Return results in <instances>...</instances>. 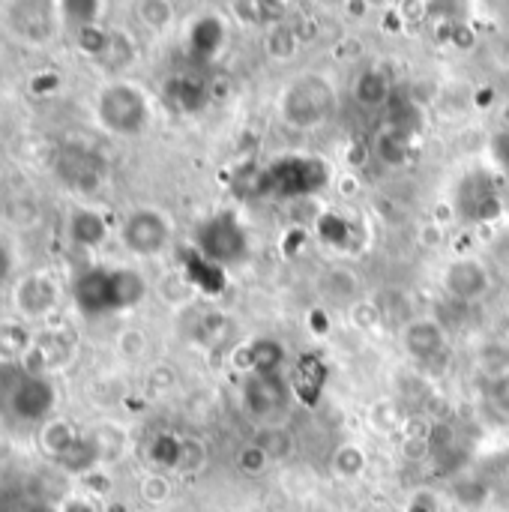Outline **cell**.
Instances as JSON below:
<instances>
[{
    "label": "cell",
    "instance_id": "obj_1",
    "mask_svg": "<svg viewBox=\"0 0 509 512\" xmlns=\"http://www.w3.org/2000/svg\"><path fill=\"white\" fill-rule=\"evenodd\" d=\"M144 279L132 270H87L75 282V300L87 315L129 309L144 297Z\"/></svg>",
    "mask_w": 509,
    "mask_h": 512
},
{
    "label": "cell",
    "instance_id": "obj_2",
    "mask_svg": "<svg viewBox=\"0 0 509 512\" xmlns=\"http://www.w3.org/2000/svg\"><path fill=\"white\" fill-rule=\"evenodd\" d=\"M324 183H327V168L318 159L285 156L258 174L255 192L258 195H276V198H297V195L318 192Z\"/></svg>",
    "mask_w": 509,
    "mask_h": 512
},
{
    "label": "cell",
    "instance_id": "obj_3",
    "mask_svg": "<svg viewBox=\"0 0 509 512\" xmlns=\"http://www.w3.org/2000/svg\"><path fill=\"white\" fill-rule=\"evenodd\" d=\"M282 111L294 126H315L333 111V87L318 75H306L285 93Z\"/></svg>",
    "mask_w": 509,
    "mask_h": 512
},
{
    "label": "cell",
    "instance_id": "obj_4",
    "mask_svg": "<svg viewBox=\"0 0 509 512\" xmlns=\"http://www.w3.org/2000/svg\"><path fill=\"white\" fill-rule=\"evenodd\" d=\"M99 117L108 129L120 135H135L147 123V102L129 84H114L99 99Z\"/></svg>",
    "mask_w": 509,
    "mask_h": 512
},
{
    "label": "cell",
    "instance_id": "obj_5",
    "mask_svg": "<svg viewBox=\"0 0 509 512\" xmlns=\"http://www.w3.org/2000/svg\"><path fill=\"white\" fill-rule=\"evenodd\" d=\"M198 246H201V255H204L207 261H213L216 267L234 264V261L246 258V234H243L240 222H237L231 213L213 216V219L201 228Z\"/></svg>",
    "mask_w": 509,
    "mask_h": 512
},
{
    "label": "cell",
    "instance_id": "obj_6",
    "mask_svg": "<svg viewBox=\"0 0 509 512\" xmlns=\"http://www.w3.org/2000/svg\"><path fill=\"white\" fill-rule=\"evenodd\" d=\"M243 399H246V408L258 420H273L276 414H282L288 390H285L279 372H252L243 387Z\"/></svg>",
    "mask_w": 509,
    "mask_h": 512
},
{
    "label": "cell",
    "instance_id": "obj_7",
    "mask_svg": "<svg viewBox=\"0 0 509 512\" xmlns=\"http://www.w3.org/2000/svg\"><path fill=\"white\" fill-rule=\"evenodd\" d=\"M123 240L132 252L138 255H156L168 243V225L159 213L153 210H138L129 216L123 228Z\"/></svg>",
    "mask_w": 509,
    "mask_h": 512
},
{
    "label": "cell",
    "instance_id": "obj_8",
    "mask_svg": "<svg viewBox=\"0 0 509 512\" xmlns=\"http://www.w3.org/2000/svg\"><path fill=\"white\" fill-rule=\"evenodd\" d=\"M12 414H18L21 420H39L51 411L54 405V390L45 378H24L15 390H12Z\"/></svg>",
    "mask_w": 509,
    "mask_h": 512
},
{
    "label": "cell",
    "instance_id": "obj_9",
    "mask_svg": "<svg viewBox=\"0 0 509 512\" xmlns=\"http://www.w3.org/2000/svg\"><path fill=\"white\" fill-rule=\"evenodd\" d=\"M465 216L471 219H489L498 213V195L492 189L489 177H474L462 186V198H459Z\"/></svg>",
    "mask_w": 509,
    "mask_h": 512
},
{
    "label": "cell",
    "instance_id": "obj_10",
    "mask_svg": "<svg viewBox=\"0 0 509 512\" xmlns=\"http://www.w3.org/2000/svg\"><path fill=\"white\" fill-rule=\"evenodd\" d=\"M447 288L462 300H474L486 291V270L474 261H459L447 273Z\"/></svg>",
    "mask_w": 509,
    "mask_h": 512
},
{
    "label": "cell",
    "instance_id": "obj_11",
    "mask_svg": "<svg viewBox=\"0 0 509 512\" xmlns=\"http://www.w3.org/2000/svg\"><path fill=\"white\" fill-rule=\"evenodd\" d=\"M405 345L414 357L420 360H429L435 354H441L444 348V336L438 330V324H429V321H420V324H411L408 333H405Z\"/></svg>",
    "mask_w": 509,
    "mask_h": 512
},
{
    "label": "cell",
    "instance_id": "obj_12",
    "mask_svg": "<svg viewBox=\"0 0 509 512\" xmlns=\"http://www.w3.org/2000/svg\"><path fill=\"white\" fill-rule=\"evenodd\" d=\"M222 36H225L222 21L210 18V15L201 18V21L192 27V54L201 57V60L213 57V54L219 51V45H222Z\"/></svg>",
    "mask_w": 509,
    "mask_h": 512
},
{
    "label": "cell",
    "instance_id": "obj_13",
    "mask_svg": "<svg viewBox=\"0 0 509 512\" xmlns=\"http://www.w3.org/2000/svg\"><path fill=\"white\" fill-rule=\"evenodd\" d=\"M168 93L177 102V108H183V111H201L204 102H207L204 84L192 81V78H177L174 84H168Z\"/></svg>",
    "mask_w": 509,
    "mask_h": 512
},
{
    "label": "cell",
    "instance_id": "obj_14",
    "mask_svg": "<svg viewBox=\"0 0 509 512\" xmlns=\"http://www.w3.org/2000/svg\"><path fill=\"white\" fill-rule=\"evenodd\" d=\"M72 240L81 243V246H96V243H102V240H105V222H102L96 213H90V210L75 213V219H72Z\"/></svg>",
    "mask_w": 509,
    "mask_h": 512
},
{
    "label": "cell",
    "instance_id": "obj_15",
    "mask_svg": "<svg viewBox=\"0 0 509 512\" xmlns=\"http://www.w3.org/2000/svg\"><path fill=\"white\" fill-rule=\"evenodd\" d=\"M390 87H387V78L381 72H366L360 81H357V99L363 105H381L387 99Z\"/></svg>",
    "mask_w": 509,
    "mask_h": 512
},
{
    "label": "cell",
    "instance_id": "obj_16",
    "mask_svg": "<svg viewBox=\"0 0 509 512\" xmlns=\"http://www.w3.org/2000/svg\"><path fill=\"white\" fill-rule=\"evenodd\" d=\"M180 453H183V447H180L174 438H159V441L153 444V459H156L159 465H165V468H174V465L180 462Z\"/></svg>",
    "mask_w": 509,
    "mask_h": 512
},
{
    "label": "cell",
    "instance_id": "obj_17",
    "mask_svg": "<svg viewBox=\"0 0 509 512\" xmlns=\"http://www.w3.org/2000/svg\"><path fill=\"white\" fill-rule=\"evenodd\" d=\"M495 156H498V162H501V168L509 174V129L507 132H501L498 138H495Z\"/></svg>",
    "mask_w": 509,
    "mask_h": 512
},
{
    "label": "cell",
    "instance_id": "obj_18",
    "mask_svg": "<svg viewBox=\"0 0 509 512\" xmlns=\"http://www.w3.org/2000/svg\"><path fill=\"white\" fill-rule=\"evenodd\" d=\"M63 512H93L87 504H81V501H72V504H66V510Z\"/></svg>",
    "mask_w": 509,
    "mask_h": 512
},
{
    "label": "cell",
    "instance_id": "obj_19",
    "mask_svg": "<svg viewBox=\"0 0 509 512\" xmlns=\"http://www.w3.org/2000/svg\"><path fill=\"white\" fill-rule=\"evenodd\" d=\"M18 512H51L48 507H42V504H30V507H24V510Z\"/></svg>",
    "mask_w": 509,
    "mask_h": 512
}]
</instances>
